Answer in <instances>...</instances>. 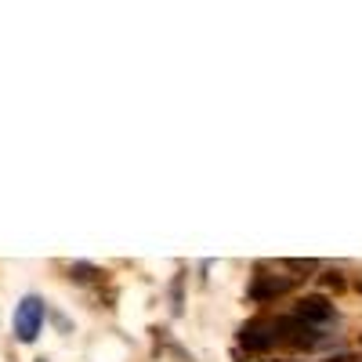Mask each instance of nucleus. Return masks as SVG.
I'll list each match as a JSON object with an SVG mask.
<instances>
[{"instance_id": "5", "label": "nucleus", "mask_w": 362, "mask_h": 362, "mask_svg": "<svg viewBox=\"0 0 362 362\" xmlns=\"http://www.w3.org/2000/svg\"><path fill=\"white\" fill-rule=\"evenodd\" d=\"M293 286H297L293 276H264V272H257V276L250 279V286H247V297L254 300V305H264V300H276V297L290 293Z\"/></svg>"}, {"instance_id": "7", "label": "nucleus", "mask_w": 362, "mask_h": 362, "mask_svg": "<svg viewBox=\"0 0 362 362\" xmlns=\"http://www.w3.org/2000/svg\"><path fill=\"white\" fill-rule=\"evenodd\" d=\"M279 264H283V268H290V272H305V276L319 268V261H312V257H308V261H293V257H290V261H279Z\"/></svg>"}, {"instance_id": "9", "label": "nucleus", "mask_w": 362, "mask_h": 362, "mask_svg": "<svg viewBox=\"0 0 362 362\" xmlns=\"http://www.w3.org/2000/svg\"><path fill=\"white\" fill-rule=\"evenodd\" d=\"M326 286H334V290H344V276H341V272H329V276H326Z\"/></svg>"}, {"instance_id": "1", "label": "nucleus", "mask_w": 362, "mask_h": 362, "mask_svg": "<svg viewBox=\"0 0 362 362\" xmlns=\"http://www.w3.org/2000/svg\"><path fill=\"white\" fill-rule=\"evenodd\" d=\"M272 329H276V344H290L297 351H315L329 341L326 329L319 326H308L305 319H297V315H279L276 322H272Z\"/></svg>"}, {"instance_id": "10", "label": "nucleus", "mask_w": 362, "mask_h": 362, "mask_svg": "<svg viewBox=\"0 0 362 362\" xmlns=\"http://www.w3.org/2000/svg\"><path fill=\"white\" fill-rule=\"evenodd\" d=\"M37 362H47V358H37Z\"/></svg>"}, {"instance_id": "3", "label": "nucleus", "mask_w": 362, "mask_h": 362, "mask_svg": "<svg viewBox=\"0 0 362 362\" xmlns=\"http://www.w3.org/2000/svg\"><path fill=\"white\" fill-rule=\"evenodd\" d=\"M293 315H297V319H305L308 326H319V329L337 326V308H334V300L322 297V293H308V297H300Z\"/></svg>"}, {"instance_id": "4", "label": "nucleus", "mask_w": 362, "mask_h": 362, "mask_svg": "<svg viewBox=\"0 0 362 362\" xmlns=\"http://www.w3.org/2000/svg\"><path fill=\"white\" fill-rule=\"evenodd\" d=\"M239 348L250 355H264L276 348V329H272L268 319H247L239 326Z\"/></svg>"}, {"instance_id": "6", "label": "nucleus", "mask_w": 362, "mask_h": 362, "mask_svg": "<svg viewBox=\"0 0 362 362\" xmlns=\"http://www.w3.org/2000/svg\"><path fill=\"white\" fill-rule=\"evenodd\" d=\"M102 276H105V272H102L98 264H87V261L69 264V279H73V283H80V286H87V283H98Z\"/></svg>"}, {"instance_id": "8", "label": "nucleus", "mask_w": 362, "mask_h": 362, "mask_svg": "<svg viewBox=\"0 0 362 362\" xmlns=\"http://www.w3.org/2000/svg\"><path fill=\"white\" fill-rule=\"evenodd\" d=\"M181 283H185V272H177V276H174V290H170L174 293V315L181 312Z\"/></svg>"}, {"instance_id": "2", "label": "nucleus", "mask_w": 362, "mask_h": 362, "mask_svg": "<svg viewBox=\"0 0 362 362\" xmlns=\"http://www.w3.org/2000/svg\"><path fill=\"white\" fill-rule=\"evenodd\" d=\"M44 319H47V300L37 297V293H25L15 305V319H11L15 341L18 344H33L40 337V329H44Z\"/></svg>"}]
</instances>
